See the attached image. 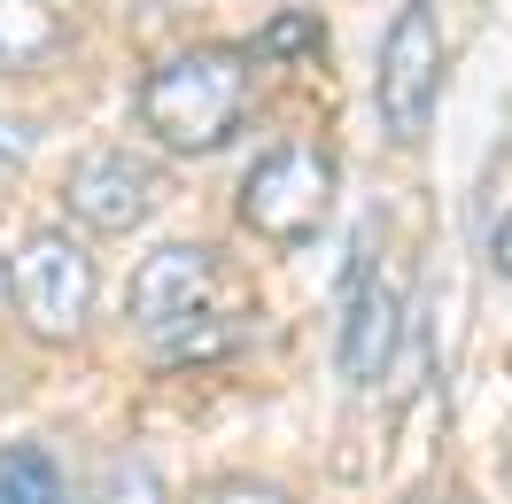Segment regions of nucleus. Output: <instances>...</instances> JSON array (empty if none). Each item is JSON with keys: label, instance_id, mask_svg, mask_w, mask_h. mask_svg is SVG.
<instances>
[{"label": "nucleus", "instance_id": "f257e3e1", "mask_svg": "<svg viewBox=\"0 0 512 504\" xmlns=\"http://www.w3.org/2000/svg\"><path fill=\"white\" fill-rule=\"evenodd\" d=\"M132 117H140V132L163 156H218L241 132V117H249V55L241 47H179V55H163L140 78Z\"/></svg>", "mask_w": 512, "mask_h": 504}, {"label": "nucleus", "instance_id": "f03ea898", "mask_svg": "<svg viewBox=\"0 0 512 504\" xmlns=\"http://www.w3.org/2000/svg\"><path fill=\"white\" fill-rule=\"evenodd\" d=\"M94 295H101V272H94V256H86V241H78L70 225H39V233H24V249L8 256L16 326L47 349H63V342L86 334Z\"/></svg>", "mask_w": 512, "mask_h": 504}, {"label": "nucleus", "instance_id": "7ed1b4c3", "mask_svg": "<svg viewBox=\"0 0 512 504\" xmlns=\"http://www.w3.org/2000/svg\"><path fill=\"white\" fill-rule=\"evenodd\" d=\"M241 225H249L264 249H311L319 241L326 210H334V156L319 140H280L249 163L241 179Z\"/></svg>", "mask_w": 512, "mask_h": 504}, {"label": "nucleus", "instance_id": "20e7f679", "mask_svg": "<svg viewBox=\"0 0 512 504\" xmlns=\"http://www.w3.org/2000/svg\"><path fill=\"white\" fill-rule=\"evenodd\" d=\"M435 101H443V32L427 8H404L381 32V63H373V109H381V132L396 148H419L427 125H435Z\"/></svg>", "mask_w": 512, "mask_h": 504}, {"label": "nucleus", "instance_id": "39448f33", "mask_svg": "<svg viewBox=\"0 0 512 504\" xmlns=\"http://www.w3.org/2000/svg\"><path fill=\"white\" fill-rule=\"evenodd\" d=\"M218 249H202V241H163L156 256H140V272H132V318H140V334H156L163 349H187L194 326L202 318H218Z\"/></svg>", "mask_w": 512, "mask_h": 504}, {"label": "nucleus", "instance_id": "423d86ee", "mask_svg": "<svg viewBox=\"0 0 512 504\" xmlns=\"http://www.w3.org/2000/svg\"><path fill=\"white\" fill-rule=\"evenodd\" d=\"M156 202H163V171L140 148H86L63 179V210L86 233H132V225L156 218Z\"/></svg>", "mask_w": 512, "mask_h": 504}, {"label": "nucleus", "instance_id": "0eeeda50", "mask_svg": "<svg viewBox=\"0 0 512 504\" xmlns=\"http://www.w3.org/2000/svg\"><path fill=\"white\" fill-rule=\"evenodd\" d=\"M396 326H404V295H396L388 280H373V264H365V249H357L350 303H342V342H334L350 388H373V380L388 373V357H396Z\"/></svg>", "mask_w": 512, "mask_h": 504}, {"label": "nucleus", "instance_id": "6e6552de", "mask_svg": "<svg viewBox=\"0 0 512 504\" xmlns=\"http://www.w3.org/2000/svg\"><path fill=\"white\" fill-rule=\"evenodd\" d=\"M0 504H70V481L47 442H8L0 450Z\"/></svg>", "mask_w": 512, "mask_h": 504}, {"label": "nucleus", "instance_id": "1a4fd4ad", "mask_svg": "<svg viewBox=\"0 0 512 504\" xmlns=\"http://www.w3.org/2000/svg\"><path fill=\"white\" fill-rule=\"evenodd\" d=\"M55 39H63V24L47 16V0H0V70L39 63Z\"/></svg>", "mask_w": 512, "mask_h": 504}, {"label": "nucleus", "instance_id": "9d476101", "mask_svg": "<svg viewBox=\"0 0 512 504\" xmlns=\"http://www.w3.org/2000/svg\"><path fill=\"white\" fill-rule=\"evenodd\" d=\"M101 504H163L156 466H140V458H117V466H109V481H101Z\"/></svg>", "mask_w": 512, "mask_h": 504}, {"label": "nucleus", "instance_id": "9b49d317", "mask_svg": "<svg viewBox=\"0 0 512 504\" xmlns=\"http://www.w3.org/2000/svg\"><path fill=\"white\" fill-rule=\"evenodd\" d=\"M303 47H319V24H311V16H280L272 32L256 39V55H303Z\"/></svg>", "mask_w": 512, "mask_h": 504}, {"label": "nucleus", "instance_id": "f8f14e48", "mask_svg": "<svg viewBox=\"0 0 512 504\" xmlns=\"http://www.w3.org/2000/svg\"><path fill=\"white\" fill-rule=\"evenodd\" d=\"M489 272H497V280H512V210L489 225Z\"/></svg>", "mask_w": 512, "mask_h": 504}, {"label": "nucleus", "instance_id": "ddd939ff", "mask_svg": "<svg viewBox=\"0 0 512 504\" xmlns=\"http://www.w3.org/2000/svg\"><path fill=\"white\" fill-rule=\"evenodd\" d=\"M24 156H32V132H24V125H0V171H16Z\"/></svg>", "mask_w": 512, "mask_h": 504}, {"label": "nucleus", "instance_id": "4468645a", "mask_svg": "<svg viewBox=\"0 0 512 504\" xmlns=\"http://www.w3.org/2000/svg\"><path fill=\"white\" fill-rule=\"evenodd\" d=\"M0 396H8V373H0Z\"/></svg>", "mask_w": 512, "mask_h": 504}]
</instances>
